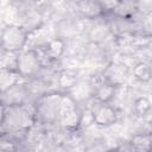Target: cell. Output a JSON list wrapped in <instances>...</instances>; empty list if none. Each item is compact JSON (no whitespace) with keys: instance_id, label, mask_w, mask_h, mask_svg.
<instances>
[{"instance_id":"4fadbf2b","label":"cell","mask_w":152,"mask_h":152,"mask_svg":"<svg viewBox=\"0 0 152 152\" xmlns=\"http://www.w3.org/2000/svg\"><path fill=\"white\" fill-rule=\"evenodd\" d=\"M78 81V75H77V71L71 69V68H68V69H63L61 72H59V76H58V86L59 88H62L63 90H70Z\"/></svg>"},{"instance_id":"6da1fadb","label":"cell","mask_w":152,"mask_h":152,"mask_svg":"<svg viewBox=\"0 0 152 152\" xmlns=\"http://www.w3.org/2000/svg\"><path fill=\"white\" fill-rule=\"evenodd\" d=\"M34 122V106L30 107L25 102L14 106H6L5 118L1 126L10 138L15 137L19 139L20 135L25 137L30 132Z\"/></svg>"},{"instance_id":"3957f363","label":"cell","mask_w":152,"mask_h":152,"mask_svg":"<svg viewBox=\"0 0 152 152\" xmlns=\"http://www.w3.org/2000/svg\"><path fill=\"white\" fill-rule=\"evenodd\" d=\"M27 42L28 32L21 25L8 24L0 32V48L5 52H20Z\"/></svg>"},{"instance_id":"9a60e30c","label":"cell","mask_w":152,"mask_h":152,"mask_svg":"<svg viewBox=\"0 0 152 152\" xmlns=\"http://www.w3.org/2000/svg\"><path fill=\"white\" fill-rule=\"evenodd\" d=\"M151 68L145 62H138L133 66V77L139 82H146L150 80Z\"/></svg>"},{"instance_id":"7c38bea8","label":"cell","mask_w":152,"mask_h":152,"mask_svg":"<svg viewBox=\"0 0 152 152\" xmlns=\"http://www.w3.org/2000/svg\"><path fill=\"white\" fill-rule=\"evenodd\" d=\"M115 91H116V87H114L102 80L99 84H96L94 87L93 96L99 102H109L115 96Z\"/></svg>"},{"instance_id":"9c48e42d","label":"cell","mask_w":152,"mask_h":152,"mask_svg":"<svg viewBox=\"0 0 152 152\" xmlns=\"http://www.w3.org/2000/svg\"><path fill=\"white\" fill-rule=\"evenodd\" d=\"M78 12L87 19H96L104 14L106 5L101 0H76Z\"/></svg>"},{"instance_id":"5b68a950","label":"cell","mask_w":152,"mask_h":152,"mask_svg":"<svg viewBox=\"0 0 152 152\" xmlns=\"http://www.w3.org/2000/svg\"><path fill=\"white\" fill-rule=\"evenodd\" d=\"M15 69L24 78L36 76L42 69V59L38 51L34 49H30L18 53Z\"/></svg>"},{"instance_id":"5bb4252c","label":"cell","mask_w":152,"mask_h":152,"mask_svg":"<svg viewBox=\"0 0 152 152\" xmlns=\"http://www.w3.org/2000/svg\"><path fill=\"white\" fill-rule=\"evenodd\" d=\"M131 145L138 151H148L151 146V134L148 132L137 133L131 139Z\"/></svg>"},{"instance_id":"ac0fdd59","label":"cell","mask_w":152,"mask_h":152,"mask_svg":"<svg viewBox=\"0 0 152 152\" xmlns=\"http://www.w3.org/2000/svg\"><path fill=\"white\" fill-rule=\"evenodd\" d=\"M114 1H115V2L118 4V2H120V1H125V0H114Z\"/></svg>"},{"instance_id":"e0dca14e","label":"cell","mask_w":152,"mask_h":152,"mask_svg":"<svg viewBox=\"0 0 152 152\" xmlns=\"http://www.w3.org/2000/svg\"><path fill=\"white\" fill-rule=\"evenodd\" d=\"M5 112H6V106L0 101V126L4 122V118H5Z\"/></svg>"},{"instance_id":"52a82bcc","label":"cell","mask_w":152,"mask_h":152,"mask_svg":"<svg viewBox=\"0 0 152 152\" xmlns=\"http://www.w3.org/2000/svg\"><path fill=\"white\" fill-rule=\"evenodd\" d=\"M128 78V68L125 64L121 63H109L103 72H102V80L114 87H121Z\"/></svg>"},{"instance_id":"ba28073f","label":"cell","mask_w":152,"mask_h":152,"mask_svg":"<svg viewBox=\"0 0 152 152\" xmlns=\"http://www.w3.org/2000/svg\"><path fill=\"white\" fill-rule=\"evenodd\" d=\"M27 95H28V88L26 87V84L23 82H18L0 94V101L5 106L20 104L26 102Z\"/></svg>"},{"instance_id":"8fae6325","label":"cell","mask_w":152,"mask_h":152,"mask_svg":"<svg viewBox=\"0 0 152 152\" xmlns=\"http://www.w3.org/2000/svg\"><path fill=\"white\" fill-rule=\"evenodd\" d=\"M21 78L24 77H21L17 70L0 66V94L7 90L13 84L20 82Z\"/></svg>"},{"instance_id":"30bf717a","label":"cell","mask_w":152,"mask_h":152,"mask_svg":"<svg viewBox=\"0 0 152 152\" xmlns=\"http://www.w3.org/2000/svg\"><path fill=\"white\" fill-rule=\"evenodd\" d=\"M65 42L61 38H52L48 40L43 48V52L48 59L53 61L61 58L65 52Z\"/></svg>"},{"instance_id":"2e32d148","label":"cell","mask_w":152,"mask_h":152,"mask_svg":"<svg viewBox=\"0 0 152 152\" xmlns=\"http://www.w3.org/2000/svg\"><path fill=\"white\" fill-rule=\"evenodd\" d=\"M150 109H151V104H150V101H148L147 97L141 96V97L135 100V102H134V112L137 113V115L145 116L146 114L150 113Z\"/></svg>"},{"instance_id":"8992f818","label":"cell","mask_w":152,"mask_h":152,"mask_svg":"<svg viewBox=\"0 0 152 152\" xmlns=\"http://www.w3.org/2000/svg\"><path fill=\"white\" fill-rule=\"evenodd\" d=\"M89 109L91 110L93 114V121L97 126H102V127L110 126L118 119L116 110L113 106L109 104V102L96 101V104H94Z\"/></svg>"},{"instance_id":"277c9868","label":"cell","mask_w":152,"mask_h":152,"mask_svg":"<svg viewBox=\"0 0 152 152\" xmlns=\"http://www.w3.org/2000/svg\"><path fill=\"white\" fill-rule=\"evenodd\" d=\"M81 119L82 110L76 102L69 95H63L58 113V122L61 126L68 131H75L81 127Z\"/></svg>"},{"instance_id":"7a4b0ae2","label":"cell","mask_w":152,"mask_h":152,"mask_svg":"<svg viewBox=\"0 0 152 152\" xmlns=\"http://www.w3.org/2000/svg\"><path fill=\"white\" fill-rule=\"evenodd\" d=\"M63 94L51 93L40 96L34 104V119L42 124H53L58 121L59 106Z\"/></svg>"}]
</instances>
